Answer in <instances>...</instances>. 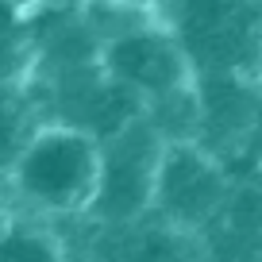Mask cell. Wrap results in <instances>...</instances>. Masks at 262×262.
<instances>
[{
  "mask_svg": "<svg viewBox=\"0 0 262 262\" xmlns=\"http://www.w3.org/2000/svg\"><path fill=\"white\" fill-rule=\"evenodd\" d=\"M100 181V139L66 120H42L27 131L0 189L12 208L54 224L81 220Z\"/></svg>",
  "mask_w": 262,
  "mask_h": 262,
  "instance_id": "6da1fadb",
  "label": "cell"
},
{
  "mask_svg": "<svg viewBox=\"0 0 262 262\" xmlns=\"http://www.w3.org/2000/svg\"><path fill=\"white\" fill-rule=\"evenodd\" d=\"M193 74H235L262 85V0H170L155 12Z\"/></svg>",
  "mask_w": 262,
  "mask_h": 262,
  "instance_id": "7a4b0ae2",
  "label": "cell"
},
{
  "mask_svg": "<svg viewBox=\"0 0 262 262\" xmlns=\"http://www.w3.org/2000/svg\"><path fill=\"white\" fill-rule=\"evenodd\" d=\"M162 147L166 139L143 112L127 120L120 131H112L108 139H100V181L81 220H93L97 228H120V224L143 220L155 201V173Z\"/></svg>",
  "mask_w": 262,
  "mask_h": 262,
  "instance_id": "3957f363",
  "label": "cell"
},
{
  "mask_svg": "<svg viewBox=\"0 0 262 262\" xmlns=\"http://www.w3.org/2000/svg\"><path fill=\"white\" fill-rule=\"evenodd\" d=\"M231 185L220 166V155L201 147L196 139H170L158 158L155 201L150 212L185 235H205L208 224L220 216Z\"/></svg>",
  "mask_w": 262,
  "mask_h": 262,
  "instance_id": "277c9868",
  "label": "cell"
},
{
  "mask_svg": "<svg viewBox=\"0 0 262 262\" xmlns=\"http://www.w3.org/2000/svg\"><path fill=\"white\" fill-rule=\"evenodd\" d=\"M100 66L108 70L112 81L135 93L143 108L193 85V66H189L185 50L158 16L108 39L100 47Z\"/></svg>",
  "mask_w": 262,
  "mask_h": 262,
  "instance_id": "5b68a950",
  "label": "cell"
},
{
  "mask_svg": "<svg viewBox=\"0 0 262 262\" xmlns=\"http://www.w3.org/2000/svg\"><path fill=\"white\" fill-rule=\"evenodd\" d=\"M66 254V239L39 216H27L12 208L8 224L0 231V258L8 262H50Z\"/></svg>",
  "mask_w": 262,
  "mask_h": 262,
  "instance_id": "8992f818",
  "label": "cell"
},
{
  "mask_svg": "<svg viewBox=\"0 0 262 262\" xmlns=\"http://www.w3.org/2000/svg\"><path fill=\"white\" fill-rule=\"evenodd\" d=\"M39 123V112L31 104V93L24 81L0 85V178L8 170V162L16 158L19 143L27 139V131Z\"/></svg>",
  "mask_w": 262,
  "mask_h": 262,
  "instance_id": "52a82bcc",
  "label": "cell"
},
{
  "mask_svg": "<svg viewBox=\"0 0 262 262\" xmlns=\"http://www.w3.org/2000/svg\"><path fill=\"white\" fill-rule=\"evenodd\" d=\"M27 74H31V27H27V16L12 0H0V85L27 81Z\"/></svg>",
  "mask_w": 262,
  "mask_h": 262,
  "instance_id": "ba28073f",
  "label": "cell"
},
{
  "mask_svg": "<svg viewBox=\"0 0 262 262\" xmlns=\"http://www.w3.org/2000/svg\"><path fill=\"white\" fill-rule=\"evenodd\" d=\"M12 4H16V8L24 12V16H27V12H39V8H50V4H62V0H12Z\"/></svg>",
  "mask_w": 262,
  "mask_h": 262,
  "instance_id": "9c48e42d",
  "label": "cell"
},
{
  "mask_svg": "<svg viewBox=\"0 0 262 262\" xmlns=\"http://www.w3.org/2000/svg\"><path fill=\"white\" fill-rule=\"evenodd\" d=\"M8 216H12V205H8V196H4V189H0V231H4Z\"/></svg>",
  "mask_w": 262,
  "mask_h": 262,
  "instance_id": "30bf717a",
  "label": "cell"
},
{
  "mask_svg": "<svg viewBox=\"0 0 262 262\" xmlns=\"http://www.w3.org/2000/svg\"><path fill=\"white\" fill-rule=\"evenodd\" d=\"M143 4H150V8L158 12V8H162V4H170V0H143Z\"/></svg>",
  "mask_w": 262,
  "mask_h": 262,
  "instance_id": "8fae6325",
  "label": "cell"
},
{
  "mask_svg": "<svg viewBox=\"0 0 262 262\" xmlns=\"http://www.w3.org/2000/svg\"><path fill=\"white\" fill-rule=\"evenodd\" d=\"M81 4H104V0H81Z\"/></svg>",
  "mask_w": 262,
  "mask_h": 262,
  "instance_id": "7c38bea8",
  "label": "cell"
}]
</instances>
